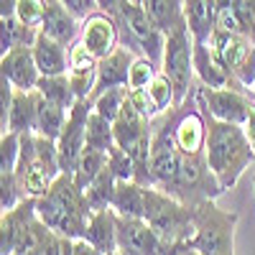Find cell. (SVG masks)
<instances>
[{"label": "cell", "mask_w": 255, "mask_h": 255, "mask_svg": "<svg viewBox=\"0 0 255 255\" xmlns=\"http://www.w3.org/2000/svg\"><path fill=\"white\" fill-rule=\"evenodd\" d=\"M207 148H204V158L209 171L215 174L217 184L222 191L232 189L240 176L250 168V163H255V153L243 133L240 125H230V123H220V120H207Z\"/></svg>", "instance_id": "1"}, {"label": "cell", "mask_w": 255, "mask_h": 255, "mask_svg": "<svg viewBox=\"0 0 255 255\" xmlns=\"http://www.w3.org/2000/svg\"><path fill=\"white\" fill-rule=\"evenodd\" d=\"M235 222L238 215L217 209L215 199L191 207V235L184 248L197 255H235Z\"/></svg>", "instance_id": "2"}, {"label": "cell", "mask_w": 255, "mask_h": 255, "mask_svg": "<svg viewBox=\"0 0 255 255\" xmlns=\"http://www.w3.org/2000/svg\"><path fill=\"white\" fill-rule=\"evenodd\" d=\"M118 26H120V41L125 49H130L135 56H145L153 64L163 61V49H166V33L153 23L143 5L128 3V0H118L113 10Z\"/></svg>", "instance_id": "3"}, {"label": "cell", "mask_w": 255, "mask_h": 255, "mask_svg": "<svg viewBox=\"0 0 255 255\" xmlns=\"http://www.w3.org/2000/svg\"><path fill=\"white\" fill-rule=\"evenodd\" d=\"M143 220L168 248H179L191 235V207L171 197L168 191L145 186V215Z\"/></svg>", "instance_id": "4"}, {"label": "cell", "mask_w": 255, "mask_h": 255, "mask_svg": "<svg viewBox=\"0 0 255 255\" xmlns=\"http://www.w3.org/2000/svg\"><path fill=\"white\" fill-rule=\"evenodd\" d=\"M189 100L204 113L207 120L212 118V120L230 123V125H243L255 108V97L250 90H235V87L209 90L202 82H194Z\"/></svg>", "instance_id": "5"}, {"label": "cell", "mask_w": 255, "mask_h": 255, "mask_svg": "<svg viewBox=\"0 0 255 255\" xmlns=\"http://www.w3.org/2000/svg\"><path fill=\"white\" fill-rule=\"evenodd\" d=\"M161 72L171 79L176 90V105H184L194 87V38H191L186 23L166 33V49H163V61Z\"/></svg>", "instance_id": "6"}, {"label": "cell", "mask_w": 255, "mask_h": 255, "mask_svg": "<svg viewBox=\"0 0 255 255\" xmlns=\"http://www.w3.org/2000/svg\"><path fill=\"white\" fill-rule=\"evenodd\" d=\"M212 54H215L222 67L230 72L235 87L240 90H253L255 82V41L243 36V33H227V31H215L207 41Z\"/></svg>", "instance_id": "7"}, {"label": "cell", "mask_w": 255, "mask_h": 255, "mask_svg": "<svg viewBox=\"0 0 255 255\" xmlns=\"http://www.w3.org/2000/svg\"><path fill=\"white\" fill-rule=\"evenodd\" d=\"M220 194H222V189H220L215 174L209 171L204 153L202 156H184L179 181H176V189L171 197H176L186 207H194V204L207 202V199H217Z\"/></svg>", "instance_id": "8"}, {"label": "cell", "mask_w": 255, "mask_h": 255, "mask_svg": "<svg viewBox=\"0 0 255 255\" xmlns=\"http://www.w3.org/2000/svg\"><path fill=\"white\" fill-rule=\"evenodd\" d=\"M171 128H174V140L184 156H202L207 148V118L189 97L184 105L171 110Z\"/></svg>", "instance_id": "9"}, {"label": "cell", "mask_w": 255, "mask_h": 255, "mask_svg": "<svg viewBox=\"0 0 255 255\" xmlns=\"http://www.w3.org/2000/svg\"><path fill=\"white\" fill-rule=\"evenodd\" d=\"M79 44L87 49L97 61H102L105 56H110L115 49H120L123 41H120V26H118L115 15L105 13V10H95L92 15H87L82 20Z\"/></svg>", "instance_id": "10"}, {"label": "cell", "mask_w": 255, "mask_h": 255, "mask_svg": "<svg viewBox=\"0 0 255 255\" xmlns=\"http://www.w3.org/2000/svg\"><path fill=\"white\" fill-rule=\"evenodd\" d=\"M118 250L128 255H171L174 248L161 243L145 220L118 215Z\"/></svg>", "instance_id": "11"}, {"label": "cell", "mask_w": 255, "mask_h": 255, "mask_svg": "<svg viewBox=\"0 0 255 255\" xmlns=\"http://www.w3.org/2000/svg\"><path fill=\"white\" fill-rule=\"evenodd\" d=\"M0 74L13 84V90L33 92L41 82L38 64L33 59V46H20V49L3 54V59H0Z\"/></svg>", "instance_id": "12"}, {"label": "cell", "mask_w": 255, "mask_h": 255, "mask_svg": "<svg viewBox=\"0 0 255 255\" xmlns=\"http://www.w3.org/2000/svg\"><path fill=\"white\" fill-rule=\"evenodd\" d=\"M41 33L59 41L61 46L72 49L79 33H82V20L61 3V0H46V13H44V23H41Z\"/></svg>", "instance_id": "13"}, {"label": "cell", "mask_w": 255, "mask_h": 255, "mask_svg": "<svg viewBox=\"0 0 255 255\" xmlns=\"http://www.w3.org/2000/svg\"><path fill=\"white\" fill-rule=\"evenodd\" d=\"M97 67L100 61L84 49L79 41L69 49V82H72V90L77 95V100H92L95 92V84H97Z\"/></svg>", "instance_id": "14"}, {"label": "cell", "mask_w": 255, "mask_h": 255, "mask_svg": "<svg viewBox=\"0 0 255 255\" xmlns=\"http://www.w3.org/2000/svg\"><path fill=\"white\" fill-rule=\"evenodd\" d=\"M135 54L130 49H115L110 56H105L97 67V84H95V92L92 100L100 97L102 92L115 90V87H128V77H130V64H133Z\"/></svg>", "instance_id": "15"}, {"label": "cell", "mask_w": 255, "mask_h": 255, "mask_svg": "<svg viewBox=\"0 0 255 255\" xmlns=\"http://www.w3.org/2000/svg\"><path fill=\"white\" fill-rule=\"evenodd\" d=\"M36 110H38V92H20L13 90V100L5 115H0L3 133H33L36 130Z\"/></svg>", "instance_id": "16"}, {"label": "cell", "mask_w": 255, "mask_h": 255, "mask_svg": "<svg viewBox=\"0 0 255 255\" xmlns=\"http://www.w3.org/2000/svg\"><path fill=\"white\" fill-rule=\"evenodd\" d=\"M184 20L194 44H207L217 31V0H184Z\"/></svg>", "instance_id": "17"}, {"label": "cell", "mask_w": 255, "mask_h": 255, "mask_svg": "<svg viewBox=\"0 0 255 255\" xmlns=\"http://www.w3.org/2000/svg\"><path fill=\"white\" fill-rule=\"evenodd\" d=\"M84 238H87L102 255H110L118 250V215L115 209H92L87 217V230H84Z\"/></svg>", "instance_id": "18"}, {"label": "cell", "mask_w": 255, "mask_h": 255, "mask_svg": "<svg viewBox=\"0 0 255 255\" xmlns=\"http://www.w3.org/2000/svg\"><path fill=\"white\" fill-rule=\"evenodd\" d=\"M33 59L41 77H59L69 72V49L44 33H38V38L33 41Z\"/></svg>", "instance_id": "19"}, {"label": "cell", "mask_w": 255, "mask_h": 255, "mask_svg": "<svg viewBox=\"0 0 255 255\" xmlns=\"http://www.w3.org/2000/svg\"><path fill=\"white\" fill-rule=\"evenodd\" d=\"M113 209L120 217H135L143 220L145 215V186L138 181H118Z\"/></svg>", "instance_id": "20"}, {"label": "cell", "mask_w": 255, "mask_h": 255, "mask_svg": "<svg viewBox=\"0 0 255 255\" xmlns=\"http://www.w3.org/2000/svg\"><path fill=\"white\" fill-rule=\"evenodd\" d=\"M143 10L163 33L186 23L184 20V0H143Z\"/></svg>", "instance_id": "21"}, {"label": "cell", "mask_w": 255, "mask_h": 255, "mask_svg": "<svg viewBox=\"0 0 255 255\" xmlns=\"http://www.w3.org/2000/svg\"><path fill=\"white\" fill-rule=\"evenodd\" d=\"M36 92H38V90H36ZM67 120H69V113H67V110L38 95L36 130H33V133L44 135V138H51V140H59V135H61V130H64V125H67Z\"/></svg>", "instance_id": "22"}, {"label": "cell", "mask_w": 255, "mask_h": 255, "mask_svg": "<svg viewBox=\"0 0 255 255\" xmlns=\"http://www.w3.org/2000/svg\"><path fill=\"white\" fill-rule=\"evenodd\" d=\"M38 33L41 31H33V28L23 26L15 15L0 18V51L8 54V51L20 49V46H33Z\"/></svg>", "instance_id": "23"}, {"label": "cell", "mask_w": 255, "mask_h": 255, "mask_svg": "<svg viewBox=\"0 0 255 255\" xmlns=\"http://www.w3.org/2000/svg\"><path fill=\"white\" fill-rule=\"evenodd\" d=\"M36 90H38L41 97H46L49 102L59 105V108H64L67 113L74 108V102H77V95H74V90H72V82H69L67 74H59V77H41V82H38Z\"/></svg>", "instance_id": "24"}, {"label": "cell", "mask_w": 255, "mask_h": 255, "mask_svg": "<svg viewBox=\"0 0 255 255\" xmlns=\"http://www.w3.org/2000/svg\"><path fill=\"white\" fill-rule=\"evenodd\" d=\"M105 168H108V153L105 151H97V148H84L79 161H77V168H74V181L82 186V189H87Z\"/></svg>", "instance_id": "25"}, {"label": "cell", "mask_w": 255, "mask_h": 255, "mask_svg": "<svg viewBox=\"0 0 255 255\" xmlns=\"http://www.w3.org/2000/svg\"><path fill=\"white\" fill-rule=\"evenodd\" d=\"M145 95H148V102H151V108H153L156 118H161V115H166L168 110L179 108V105H176V90H174L171 79H168L163 72H158L156 79L148 84Z\"/></svg>", "instance_id": "26"}, {"label": "cell", "mask_w": 255, "mask_h": 255, "mask_svg": "<svg viewBox=\"0 0 255 255\" xmlns=\"http://www.w3.org/2000/svg\"><path fill=\"white\" fill-rule=\"evenodd\" d=\"M115 186H118V179L113 176L110 168H105V171H102L87 189H84V197H87L90 212H92V209H108V207H113Z\"/></svg>", "instance_id": "27"}, {"label": "cell", "mask_w": 255, "mask_h": 255, "mask_svg": "<svg viewBox=\"0 0 255 255\" xmlns=\"http://www.w3.org/2000/svg\"><path fill=\"white\" fill-rule=\"evenodd\" d=\"M87 145L90 148H97V151H105L110 153L115 148V130H113V123L100 118L95 110L87 120Z\"/></svg>", "instance_id": "28"}, {"label": "cell", "mask_w": 255, "mask_h": 255, "mask_svg": "<svg viewBox=\"0 0 255 255\" xmlns=\"http://www.w3.org/2000/svg\"><path fill=\"white\" fill-rule=\"evenodd\" d=\"M125 100H128V87H115V90H108V92H102L100 97H95L92 100V110L100 118L115 123V118L120 115Z\"/></svg>", "instance_id": "29"}, {"label": "cell", "mask_w": 255, "mask_h": 255, "mask_svg": "<svg viewBox=\"0 0 255 255\" xmlns=\"http://www.w3.org/2000/svg\"><path fill=\"white\" fill-rule=\"evenodd\" d=\"M161 72L158 64H153L145 56H135L130 64V77H128V90L130 92H143L148 90V84L156 79V74Z\"/></svg>", "instance_id": "30"}, {"label": "cell", "mask_w": 255, "mask_h": 255, "mask_svg": "<svg viewBox=\"0 0 255 255\" xmlns=\"http://www.w3.org/2000/svg\"><path fill=\"white\" fill-rule=\"evenodd\" d=\"M108 168L113 171V176L118 181H135V174H138L133 156L128 151H123V148H118V145L108 153Z\"/></svg>", "instance_id": "31"}, {"label": "cell", "mask_w": 255, "mask_h": 255, "mask_svg": "<svg viewBox=\"0 0 255 255\" xmlns=\"http://www.w3.org/2000/svg\"><path fill=\"white\" fill-rule=\"evenodd\" d=\"M18 158H20V135L3 133L0 135V174H15Z\"/></svg>", "instance_id": "32"}, {"label": "cell", "mask_w": 255, "mask_h": 255, "mask_svg": "<svg viewBox=\"0 0 255 255\" xmlns=\"http://www.w3.org/2000/svg\"><path fill=\"white\" fill-rule=\"evenodd\" d=\"M44 13H46V0H18L15 8V18L23 26L41 31V23H44Z\"/></svg>", "instance_id": "33"}, {"label": "cell", "mask_w": 255, "mask_h": 255, "mask_svg": "<svg viewBox=\"0 0 255 255\" xmlns=\"http://www.w3.org/2000/svg\"><path fill=\"white\" fill-rule=\"evenodd\" d=\"M79 20H84L87 15H92L95 10H100V0H61Z\"/></svg>", "instance_id": "34"}, {"label": "cell", "mask_w": 255, "mask_h": 255, "mask_svg": "<svg viewBox=\"0 0 255 255\" xmlns=\"http://www.w3.org/2000/svg\"><path fill=\"white\" fill-rule=\"evenodd\" d=\"M72 255H102V253H100L87 238H77V240H74V253H72Z\"/></svg>", "instance_id": "35"}, {"label": "cell", "mask_w": 255, "mask_h": 255, "mask_svg": "<svg viewBox=\"0 0 255 255\" xmlns=\"http://www.w3.org/2000/svg\"><path fill=\"white\" fill-rule=\"evenodd\" d=\"M240 128H243V133H245V138H248V143L253 148V153H255V108H253V113L248 115V120Z\"/></svg>", "instance_id": "36"}, {"label": "cell", "mask_w": 255, "mask_h": 255, "mask_svg": "<svg viewBox=\"0 0 255 255\" xmlns=\"http://www.w3.org/2000/svg\"><path fill=\"white\" fill-rule=\"evenodd\" d=\"M15 8H18V0H0V18L15 15Z\"/></svg>", "instance_id": "37"}, {"label": "cell", "mask_w": 255, "mask_h": 255, "mask_svg": "<svg viewBox=\"0 0 255 255\" xmlns=\"http://www.w3.org/2000/svg\"><path fill=\"white\" fill-rule=\"evenodd\" d=\"M128 3H135V5H143V0H128Z\"/></svg>", "instance_id": "38"}, {"label": "cell", "mask_w": 255, "mask_h": 255, "mask_svg": "<svg viewBox=\"0 0 255 255\" xmlns=\"http://www.w3.org/2000/svg\"><path fill=\"white\" fill-rule=\"evenodd\" d=\"M110 255H128V253H120V250H115V253H110Z\"/></svg>", "instance_id": "39"}, {"label": "cell", "mask_w": 255, "mask_h": 255, "mask_svg": "<svg viewBox=\"0 0 255 255\" xmlns=\"http://www.w3.org/2000/svg\"><path fill=\"white\" fill-rule=\"evenodd\" d=\"M250 92H253V97H255V82H253V90H250Z\"/></svg>", "instance_id": "40"}, {"label": "cell", "mask_w": 255, "mask_h": 255, "mask_svg": "<svg viewBox=\"0 0 255 255\" xmlns=\"http://www.w3.org/2000/svg\"><path fill=\"white\" fill-rule=\"evenodd\" d=\"M253 184H255V176H253Z\"/></svg>", "instance_id": "41"}]
</instances>
